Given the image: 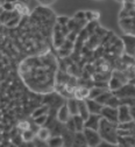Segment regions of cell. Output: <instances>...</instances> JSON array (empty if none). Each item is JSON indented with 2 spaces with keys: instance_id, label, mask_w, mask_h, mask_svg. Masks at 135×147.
Segmentation results:
<instances>
[{
  "instance_id": "cell-1",
  "label": "cell",
  "mask_w": 135,
  "mask_h": 147,
  "mask_svg": "<svg viewBox=\"0 0 135 147\" xmlns=\"http://www.w3.org/2000/svg\"><path fill=\"white\" fill-rule=\"evenodd\" d=\"M56 61L54 56L33 57L22 62L20 67L21 75L27 85L38 92H49L54 88Z\"/></svg>"
},
{
  "instance_id": "cell-2",
  "label": "cell",
  "mask_w": 135,
  "mask_h": 147,
  "mask_svg": "<svg viewBox=\"0 0 135 147\" xmlns=\"http://www.w3.org/2000/svg\"><path fill=\"white\" fill-rule=\"evenodd\" d=\"M101 139L104 141L119 145V134H118V124L111 123L104 118L100 120L99 130H98Z\"/></svg>"
},
{
  "instance_id": "cell-3",
  "label": "cell",
  "mask_w": 135,
  "mask_h": 147,
  "mask_svg": "<svg viewBox=\"0 0 135 147\" xmlns=\"http://www.w3.org/2000/svg\"><path fill=\"white\" fill-rule=\"evenodd\" d=\"M83 132H84V136H85V139H86V145L89 147H97L103 141L98 131L90 130V128H84Z\"/></svg>"
},
{
  "instance_id": "cell-4",
  "label": "cell",
  "mask_w": 135,
  "mask_h": 147,
  "mask_svg": "<svg viewBox=\"0 0 135 147\" xmlns=\"http://www.w3.org/2000/svg\"><path fill=\"white\" fill-rule=\"evenodd\" d=\"M121 41L124 43L125 54L134 57L135 56V36L134 35H129V34L122 35L121 36Z\"/></svg>"
},
{
  "instance_id": "cell-5",
  "label": "cell",
  "mask_w": 135,
  "mask_h": 147,
  "mask_svg": "<svg viewBox=\"0 0 135 147\" xmlns=\"http://www.w3.org/2000/svg\"><path fill=\"white\" fill-rule=\"evenodd\" d=\"M113 95L115 97H118L119 99H121V98H135V85L130 84V83L125 84L119 90L114 91Z\"/></svg>"
},
{
  "instance_id": "cell-6",
  "label": "cell",
  "mask_w": 135,
  "mask_h": 147,
  "mask_svg": "<svg viewBox=\"0 0 135 147\" xmlns=\"http://www.w3.org/2000/svg\"><path fill=\"white\" fill-rule=\"evenodd\" d=\"M100 116L111 121V123H114V124H119L118 123V109H113V107H109V106H104L103 110H101V113Z\"/></svg>"
},
{
  "instance_id": "cell-7",
  "label": "cell",
  "mask_w": 135,
  "mask_h": 147,
  "mask_svg": "<svg viewBox=\"0 0 135 147\" xmlns=\"http://www.w3.org/2000/svg\"><path fill=\"white\" fill-rule=\"evenodd\" d=\"M129 121H133L129 106L120 105L118 107V123L122 124V123H129Z\"/></svg>"
},
{
  "instance_id": "cell-8",
  "label": "cell",
  "mask_w": 135,
  "mask_h": 147,
  "mask_svg": "<svg viewBox=\"0 0 135 147\" xmlns=\"http://www.w3.org/2000/svg\"><path fill=\"white\" fill-rule=\"evenodd\" d=\"M101 118L103 117L100 115H90L87 120H85V128H90V130L98 131Z\"/></svg>"
},
{
  "instance_id": "cell-9",
  "label": "cell",
  "mask_w": 135,
  "mask_h": 147,
  "mask_svg": "<svg viewBox=\"0 0 135 147\" xmlns=\"http://www.w3.org/2000/svg\"><path fill=\"white\" fill-rule=\"evenodd\" d=\"M85 103L87 105V109H89V112L90 115H100L101 113V110H103V105L99 104L95 99H90V98H86L85 99Z\"/></svg>"
},
{
  "instance_id": "cell-10",
  "label": "cell",
  "mask_w": 135,
  "mask_h": 147,
  "mask_svg": "<svg viewBox=\"0 0 135 147\" xmlns=\"http://www.w3.org/2000/svg\"><path fill=\"white\" fill-rule=\"evenodd\" d=\"M65 36L62 34L61 30V26L60 25H56V27L54 28V45L56 48H61L63 46V43L65 42Z\"/></svg>"
},
{
  "instance_id": "cell-11",
  "label": "cell",
  "mask_w": 135,
  "mask_h": 147,
  "mask_svg": "<svg viewBox=\"0 0 135 147\" xmlns=\"http://www.w3.org/2000/svg\"><path fill=\"white\" fill-rule=\"evenodd\" d=\"M72 116L70 115V111H69V109L66 106V103L64 105H62L58 110V112H57V120H58L60 123L62 124H66V121L71 118Z\"/></svg>"
},
{
  "instance_id": "cell-12",
  "label": "cell",
  "mask_w": 135,
  "mask_h": 147,
  "mask_svg": "<svg viewBox=\"0 0 135 147\" xmlns=\"http://www.w3.org/2000/svg\"><path fill=\"white\" fill-rule=\"evenodd\" d=\"M89 95H90V89L84 86H77L73 92V97L78 100H85L86 98H89Z\"/></svg>"
},
{
  "instance_id": "cell-13",
  "label": "cell",
  "mask_w": 135,
  "mask_h": 147,
  "mask_svg": "<svg viewBox=\"0 0 135 147\" xmlns=\"http://www.w3.org/2000/svg\"><path fill=\"white\" fill-rule=\"evenodd\" d=\"M66 106L70 111V115L73 117V116H77L79 113V110H78V99H76L75 97L73 98H69L66 99Z\"/></svg>"
},
{
  "instance_id": "cell-14",
  "label": "cell",
  "mask_w": 135,
  "mask_h": 147,
  "mask_svg": "<svg viewBox=\"0 0 135 147\" xmlns=\"http://www.w3.org/2000/svg\"><path fill=\"white\" fill-rule=\"evenodd\" d=\"M86 145V139L84 136V132H76L75 133V140L72 147H84Z\"/></svg>"
},
{
  "instance_id": "cell-15",
  "label": "cell",
  "mask_w": 135,
  "mask_h": 147,
  "mask_svg": "<svg viewBox=\"0 0 135 147\" xmlns=\"http://www.w3.org/2000/svg\"><path fill=\"white\" fill-rule=\"evenodd\" d=\"M50 137H51V131L47 127H41L40 130H38V132L36 133V138L37 139H40L42 141H46V142L50 139Z\"/></svg>"
},
{
  "instance_id": "cell-16",
  "label": "cell",
  "mask_w": 135,
  "mask_h": 147,
  "mask_svg": "<svg viewBox=\"0 0 135 147\" xmlns=\"http://www.w3.org/2000/svg\"><path fill=\"white\" fill-rule=\"evenodd\" d=\"M78 110H79L78 115L84 120H87V118L90 117V112H89V109H87V105H86L85 100H78Z\"/></svg>"
},
{
  "instance_id": "cell-17",
  "label": "cell",
  "mask_w": 135,
  "mask_h": 147,
  "mask_svg": "<svg viewBox=\"0 0 135 147\" xmlns=\"http://www.w3.org/2000/svg\"><path fill=\"white\" fill-rule=\"evenodd\" d=\"M49 111H50V107H49L48 105H44V104H43L42 106L36 107V109L34 110L33 113H32V117H33V119H35V118H37V117H41V116L48 115Z\"/></svg>"
},
{
  "instance_id": "cell-18",
  "label": "cell",
  "mask_w": 135,
  "mask_h": 147,
  "mask_svg": "<svg viewBox=\"0 0 135 147\" xmlns=\"http://www.w3.org/2000/svg\"><path fill=\"white\" fill-rule=\"evenodd\" d=\"M47 144H48L49 147H63L64 146V140H63V137L52 136L47 141Z\"/></svg>"
},
{
  "instance_id": "cell-19",
  "label": "cell",
  "mask_w": 135,
  "mask_h": 147,
  "mask_svg": "<svg viewBox=\"0 0 135 147\" xmlns=\"http://www.w3.org/2000/svg\"><path fill=\"white\" fill-rule=\"evenodd\" d=\"M124 84L117 78V77H114V76H111L109 81H108V90L112 91V92H114V91H117L119 90L120 88H122Z\"/></svg>"
},
{
  "instance_id": "cell-20",
  "label": "cell",
  "mask_w": 135,
  "mask_h": 147,
  "mask_svg": "<svg viewBox=\"0 0 135 147\" xmlns=\"http://www.w3.org/2000/svg\"><path fill=\"white\" fill-rule=\"evenodd\" d=\"M73 121H75V125H76V132H83L84 128H85V120L79 116H73Z\"/></svg>"
},
{
  "instance_id": "cell-21",
  "label": "cell",
  "mask_w": 135,
  "mask_h": 147,
  "mask_svg": "<svg viewBox=\"0 0 135 147\" xmlns=\"http://www.w3.org/2000/svg\"><path fill=\"white\" fill-rule=\"evenodd\" d=\"M106 91H109V90H106V89H101V88H98V86H93L90 89V95H89V98L90 99H97L101 94L106 92Z\"/></svg>"
},
{
  "instance_id": "cell-22",
  "label": "cell",
  "mask_w": 135,
  "mask_h": 147,
  "mask_svg": "<svg viewBox=\"0 0 135 147\" xmlns=\"http://www.w3.org/2000/svg\"><path fill=\"white\" fill-rule=\"evenodd\" d=\"M62 137H63L65 147H72L73 146V140H75V133L73 132H70V131L66 130V132Z\"/></svg>"
},
{
  "instance_id": "cell-23",
  "label": "cell",
  "mask_w": 135,
  "mask_h": 147,
  "mask_svg": "<svg viewBox=\"0 0 135 147\" xmlns=\"http://www.w3.org/2000/svg\"><path fill=\"white\" fill-rule=\"evenodd\" d=\"M113 96V92L112 91H106V92H104V94H101L97 99V100L99 104H101L103 106H106V104H107V102L109 100V98Z\"/></svg>"
},
{
  "instance_id": "cell-24",
  "label": "cell",
  "mask_w": 135,
  "mask_h": 147,
  "mask_svg": "<svg viewBox=\"0 0 135 147\" xmlns=\"http://www.w3.org/2000/svg\"><path fill=\"white\" fill-rule=\"evenodd\" d=\"M21 138L24 141L26 142H30L35 139V132H33L32 130H27V131H24L22 134H21Z\"/></svg>"
},
{
  "instance_id": "cell-25",
  "label": "cell",
  "mask_w": 135,
  "mask_h": 147,
  "mask_svg": "<svg viewBox=\"0 0 135 147\" xmlns=\"http://www.w3.org/2000/svg\"><path fill=\"white\" fill-rule=\"evenodd\" d=\"M134 127H135V121H129V123H122V124H118V130L132 131Z\"/></svg>"
},
{
  "instance_id": "cell-26",
  "label": "cell",
  "mask_w": 135,
  "mask_h": 147,
  "mask_svg": "<svg viewBox=\"0 0 135 147\" xmlns=\"http://www.w3.org/2000/svg\"><path fill=\"white\" fill-rule=\"evenodd\" d=\"M106 106H109V107H113V109H118V107L120 106V99L113 95V96L109 98V100L107 102Z\"/></svg>"
},
{
  "instance_id": "cell-27",
  "label": "cell",
  "mask_w": 135,
  "mask_h": 147,
  "mask_svg": "<svg viewBox=\"0 0 135 147\" xmlns=\"http://www.w3.org/2000/svg\"><path fill=\"white\" fill-rule=\"evenodd\" d=\"M1 9L5 12H14L15 9V3H11V1H6V3H1Z\"/></svg>"
},
{
  "instance_id": "cell-28",
  "label": "cell",
  "mask_w": 135,
  "mask_h": 147,
  "mask_svg": "<svg viewBox=\"0 0 135 147\" xmlns=\"http://www.w3.org/2000/svg\"><path fill=\"white\" fill-rule=\"evenodd\" d=\"M48 120V115H44V116H41V117H37L34 119V123L37 125V126H40V127H43L46 125Z\"/></svg>"
},
{
  "instance_id": "cell-29",
  "label": "cell",
  "mask_w": 135,
  "mask_h": 147,
  "mask_svg": "<svg viewBox=\"0 0 135 147\" xmlns=\"http://www.w3.org/2000/svg\"><path fill=\"white\" fill-rule=\"evenodd\" d=\"M98 15H99V14H98L97 12H93V11H86V12H85L86 21H90V22L94 21V20L98 18Z\"/></svg>"
},
{
  "instance_id": "cell-30",
  "label": "cell",
  "mask_w": 135,
  "mask_h": 147,
  "mask_svg": "<svg viewBox=\"0 0 135 147\" xmlns=\"http://www.w3.org/2000/svg\"><path fill=\"white\" fill-rule=\"evenodd\" d=\"M20 21H21V15H16L15 18H13L12 20H9V21L6 24V27H9V28L15 27V26H17L19 24H20Z\"/></svg>"
},
{
  "instance_id": "cell-31",
  "label": "cell",
  "mask_w": 135,
  "mask_h": 147,
  "mask_svg": "<svg viewBox=\"0 0 135 147\" xmlns=\"http://www.w3.org/2000/svg\"><path fill=\"white\" fill-rule=\"evenodd\" d=\"M17 128L20 130L21 132H24V131H27V130H30V124L27 121V120H25V121H20L17 124Z\"/></svg>"
},
{
  "instance_id": "cell-32",
  "label": "cell",
  "mask_w": 135,
  "mask_h": 147,
  "mask_svg": "<svg viewBox=\"0 0 135 147\" xmlns=\"http://www.w3.org/2000/svg\"><path fill=\"white\" fill-rule=\"evenodd\" d=\"M65 126H66V130H68V131L76 133V125H75V121H73V118H72V117L66 121Z\"/></svg>"
},
{
  "instance_id": "cell-33",
  "label": "cell",
  "mask_w": 135,
  "mask_h": 147,
  "mask_svg": "<svg viewBox=\"0 0 135 147\" xmlns=\"http://www.w3.org/2000/svg\"><path fill=\"white\" fill-rule=\"evenodd\" d=\"M120 105H126V106H133L135 105V98H121L120 99Z\"/></svg>"
},
{
  "instance_id": "cell-34",
  "label": "cell",
  "mask_w": 135,
  "mask_h": 147,
  "mask_svg": "<svg viewBox=\"0 0 135 147\" xmlns=\"http://www.w3.org/2000/svg\"><path fill=\"white\" fill-rule=\"evenodd\" d=\"M69 21H70V19L68 16H58V18H57V25H60L61 27L68 26Z\"/></svg>"
},
{
  "instance_id": "cell-35",
  "label": "cell",
  "mask_w": 135,
  "mask_h": 147,
  "mask_svg": "<svg viewBox=\"0 0 135 147\" xmlns=\"http://www.w3.org/2000/svg\"><path fill=\"white\" fill-rule=\"evenodd\" d=\"M73 19L76 21H85L86 20V16H85V12L84 11H79V12H77L73 16Z\"/></svg>"
},
{
  "instance_id": "cell-36",
  "label": "cell",
  "mask_w": 135,
  "mask_h": 147,
  "mask_svg": "<svg viewBox=\"0 0 135 147\" xmlns=\"http://www.w3.org/2000/svg\"><path fill=\"white\" fill-rule=\"evenodd\" d=\"M97 147H119V145H115V144H111V142H107V141H101Z\"/></svg>"
},
{
  "instance_id": "cell-37",
  "label": "cell",
  "mask_w": 135,
  "mask_h": 147,
  "mask_svg": "<svg viewBox=\"0 0 135 147\" xmlns=\"http://www.w3.org/2000/svg\"><path fill=\"white\" fill-rule=\"evenodd\" d=\"M58 54H60V56H62V57H66V56H69V55L71 54V50H68V49H58Z\"/></svg>"
},
{
  "instance_id": "cell-38",
  "label": "cell",
  "mask_w": 135,
  "mask_h": 147,
  "mask_svg": "<svg viewBox=\"0 0 135 147\" xmlns=\"http://www.w3.org/2000/svg\"><path fill=\"white\" fill-rule=\"evenodd\" d=\"M129 110H130V116H132V119H133V121H135V105L130 106V107H129Z\"/></svg>"
},
{
  "instance_id": "cell-39",
  "label": "cell",
  "mask_w": 135,
  "mask_h": 147,
  "mask_svg": "<svg viewBox=\"0 0 135 147\" xmlns=\"http://www.w3.org/2000/svg\"><path fill=\"white\" fill-rule=\"evenodd\" d=\"M51 3H52V1H50V3H41V4H42V5H46V6H48V5H50Z\"/></svg>"
},
{
  "instance_id": "cell-40",
  "label": "cell",
  "mask_w": 135,
  "mask_h": 147,
  "mask_svg": "<svg viewBox=\"0 0 135 147\" xmlns=\"http://www.w3.org/2000/svg\"><path fill=\"white\" fill-rule=\"evenodd\" d=\"M84 147H89V146H84Z\"/></svg>"
},
{
  "instance_id": "cell-41",
  "label": "cell",
  "mask_w": 135,
  "mask_h": 147,
  "mask_svg": "<svg viewBox=\"0 0 135 147\" xmlns=\"http://www.w3.org/2000/svg\"><path fill=\"white\" fill-rule=\"evenodd\" d=\"M63 147H65V146H63Z\"/></svg>"
},
{
  "instance_id": "cell-42",
  "label": "cell",
  "mask_w": 135,
  "mask_h": 147,
  "mask_svg": "<svg viewBox=\"0 0 135 147\" xmlns=\"http://www.w3.org/2000/svg\"><path fill=\"white\" fill-rule=\"evenodd\" d=\"M134 59H135V56H134Z\"/></svg>"
}]
</instances>
